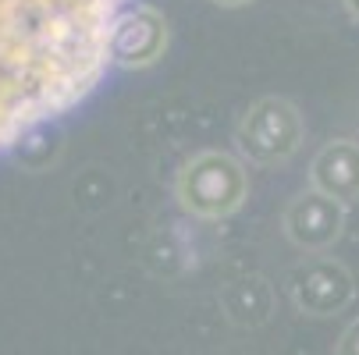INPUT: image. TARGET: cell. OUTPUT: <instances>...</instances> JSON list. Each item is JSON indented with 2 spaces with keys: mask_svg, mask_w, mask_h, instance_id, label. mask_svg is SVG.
<instances>
[{
  "mask_svg": "<svg viewBox=\"0 0 359 355\" xmlns=\"http://www.w3.org/2000/svg\"><path fill=\"white\" fill-rule=\"evenodd\" d=\"M128 0H0V149L100 82Z\"/></svg>",
  "mask_w": 359,
  "mask_h": 355,
  "instance_id": "6da1fadb",
  "label": "cell"
},
{
  "mask_svg": "<svg viewBox=\"0 0 359 355\" xmlns=\"http://www.w3.org/2000/svg\"><path fill=\"white\" fill-rule=\"evenodd\" d=\"M175 192L189 214L217 221V217L235 214L245 202L249 178H245L242 160H235L231 153H224V149H203L192 160H185V167L175 181Z\"/></svg>",
  "mask_w": 359,
  "mask_h": 355,
  "instance_id": "7a4b0ae2",
  "label": "cell"
},
{
  "mask_svg": "<svg viewBox=\"0 0 359 355\" xmlns=\"http://www.w3.org/2000/svg\"><path fill=\"white\" fill-rule=\"evenodd\" d=\"M302 118L285 96H264L238 118L235 125V146L249 164L274 167L285 164L302 146Z\"/></svg>",
  "mask_w": 359,
  "mask_h": 355,
  "instance_id": "3957f363",
  "label": "cell"
},
{
  "mask_svg": "<svg viewBox=\"0 0 359 355\" xmlns=\"http://www.w3.org/2000/svg\"><path fill=\"white\" fill-rule=\"evenodd\" d=\"M288 291L302 313L327 316V313H338L352 298V277L338 260L313 256V260H302L288 274Z\"/></svg>",
  "mask_w": 359,
  "mask_h": 355,
  "instance_id": "277c9868",
  "label": "cell"
},
{
  "mask_svg": "<svg viewBox=\"0 0 359 355\" xmlns=\"http://www.w3.org/2000/svg\"><path fill=\"white\" fill-rule=\"evenodd\" d=\"M168 50V18L153 4L125 8L114 39H111V61L121 68H149Z\"/></svg>",
  "mask_w": 359,
  "mask_h": 355,
  "instance_id": "5b68a950",
  "label": "cell"
},
{
  "mask_svg": "<svg viewBox=\"0 0 359 355\" xmlns=\"http://www.w3.org/2000/svg\"><path fill=\"white\" fill-rule=\"evenodd\" d=\"M281 224H285V235L292 245H299L306 252H320L338 242L341 224H345V207L327 199L324 192L310 188L288 202Z\"/></svg>",
  "mask_w": 359,
  "mask_h": 355,
  "instance_id": "8992f818",
  "label": "cell"
},
{
  "mask_svg": "<svg viewBox=\"0 0 359 355\" xmlns=\"http://www.w3.org/2000/svg\"><path fill=\"white\" fill-rule=\"evenodd\" d=\"M310 181L317 192H324L327 199L341 202V207L359 202V142H352V139L327 142L313 157Z\"/></svg>",
  "mask_w": 359,
  "mask_h": 355,
  "instance_id": "52a82bcc",
  "label": "cell"
},
{
  "mask_svg": "<svg viewBox=\"0 0 359 355\" xmlns=\"http://www.w3.org/2000/svg\"><path fill=\"white\" fill-rule=\"evenodd\" d=\"M235 295H242V302L238 298H224V309H228V316L235 320V323H260L264 316H267V309H271V291H267V284L260 281V277H245V281H235V284H228Z\"/></svg>",
  "mask_w": 359,
  "mask_h": 355,
  "instance_id": "ba28073f",
  "label": "cell"
},
{
  "mask_svg": "<svg viewBox=\"0 0 359 355\" xmlns=\"http://www.w3.org/2000/svg\"><path fill=\"white\" fill-rule=\"evenodd\" d=\"M338 355H359V320L341 334V344H338Z\"/></svg>",
  "mask_w": 359,
  "mask_h": 355,
  "instance_id": "9c48e42d",
  "label": "cell"
},
{
  "mask_svg": "<svg viewBox=\"0 0 359 355\" xmlns=\"http://www.w3.org/2000/svg\"><path fill=\"white\" fill-rule=\"evenodd\" d=\"M214 4H221V8H242V4H252V0H214Z\"/></svg>",
  "mask_w": 359,
  "mask_h": 355,
  "instance_id": "30bf717a",
  "label": "cell"
},
{
  "mask_svg": "<svg viewBox=\"0 0 359 355\" xmlns=\"http://www.w3.org/2000/svg\"><path fill=\"white\" fill-rule=\"evenodd\" d=\"M345 8H348L352 18H359V0H345Z\"/></svg>",
  "mask_w": 359,
  "mask_h": 355,
  "instance_id": "8fae6325",
  "label": "cell"
}]
</instances>
